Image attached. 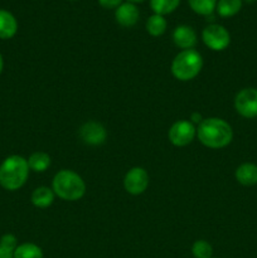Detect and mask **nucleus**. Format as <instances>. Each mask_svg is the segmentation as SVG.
Here are the masks:
<instances>
[{
    "mask_svg": "<svg viewBox=\"0 0 257 258\" xmlns=\"http://www.w3.org/2000/svg\"><path fill=\"white\" fill-rule=\"evenodd\" d=\"M197 136L207 148L222 149L231 144L233 139V130L223 118H204L197 128Z\"/></svg>",
    "mask_w": 257,
    "mask_h": 258,
    "instance_id": "obj_1",
    "label": "nucleus"
},
{
    "mask_svg": "<svg viewBox=\"0 0 257 258\" xmlns=\"http://www.w3.org/2000/svg\"><path fill=\"white\" fill-rule=\"evenodd\" d=\"M28 160L20 155H10L0 165V185L10 191L22 188L29 176Z\"/></svg>",
    "mask_w": 257,
    "mask_h": 258,
    "instance_id": "obj_2",
    "label": "nucleus"
},
{
    "mask_svg": "<svg viewBox=\"0 0 257 258\" xmlns=\"http://www.w3.org/2000/svg\"><path fill=\"white\" fill-rule=\"evenodd\" d=\"M52 189L55 196L63 201L75 202L86 193V183L81 175L68 169L58 171L52 181Z\"/></svg>",
    "mask_w": 257,
    "mask_h": 258,
    "instance_id": "obj_3",
    "label": "nucleus"
},
{
    "mask_svg": "<svg viewBox=\"0 0 257 258\" xmlns=\"http://www.w3.org/2000/svg\"><path fill=\"white\" fill-rule=\"evenodd\" d=\"M203 58L196 49L181 50L175 55L171 63V73L179 81H190L201 73Z\"/></svg>",
    "mask_w": 257,
    "mask_h": 258,
    "instance_id": "obj_4",
    "label": "nucleus"
},
{
    "mask_svg": "<svg viewBox=\"0 0 257 258\" xmlns=\"http://www.w3.org/2000/svg\"><path fill=\"white\" fill-rule=\"evenodd\" d=\"M202 39L209 49L214 52H221L229 45L231 35L223 25L209 24L202 32Z\"/></svg>",
    "mask_w": 257,
    "mask_h": 258,
    "instance_id": "obj_5",
    "label": "nucleus"
},
{
    "mask_svg": "<svg viewBox=\"0 0 257 258\" xmlns=\"http://www.w3.org/2000/svg\"><path fill=\"white\" fill-rule=\"evenodd\" d=\"M236 111L244 118L257 117V90L256 88H243L234 98Z\"/></svg>",
    "mask_w": 257,
    "mask_h": 258,
    "instance_id": "obj_6",
    "label": "nucleus"
},
{
    "mask_svg": "<svg viewBox=\"0 0 257 258\" xmlns=\"http://www.w3.org/2000/svg\"><path fill=\"white\" fill-rule=\"evenodd\" d=\"M169 140L173 145L179 146H186L194 140L197 135V128L194 127L193 122L186 120L176 121L173 123V126L169 130Z\"/></svg>",
    "mask_w": 257,
    "mask_h": 258,
    "instance_id": "obj_7",
    "label": "nucleus"
},
{
    "mask_svg": "<svg viewBox=\"0 0 257 258\" xmlns=\"http://www.w3.org/2000/svg\"><path fill=\"white\" fill-rule=\"evenodd\" d=\"M123 186L128 194L133 196H140L148 189L149 186V174L148 171L140 166L130 169L126 173L123 179Z\"/></svg>",
    "mask_w": 257,
    "mask_h": 258,
    "instance_id": "obj_8",
    "label": "nucleus"
},
{
    "mask_svg": "<svg viewBox=\"0 0 257 258\" xmlns=\"http://www.w3.org/2000/svg\"><path fill=\"white\" fill-rule=\"evenodd\" d=\"M80 138L87 145L97 146L105 143L107 133L103 125L96 121H88L83 123L80 128Z\"/></svg>",
    "mask_w": 257,
    "mask_h": 258,
    "instance_id": "obj_9",
    "label": "nucleus"
},
{
    "mask_svg": "<svg viewBox=\"0 0 257 258\" xmlns=\"http://www.w3.org/2000/svg\"><path fill=\"white\" fill-rule=\"evenodd\" d=\"M139 17H140V12L139 8L136 7L134 3L126 2L122 3L118 8L115 10V19L122 27H134L138 23Z\"/></svg>",
    "mask_w": 257,
    "mask_h": 258,
    "instance_id": "obj_10",
    "label": "nucleus"
},
{
    "mask_svg": "<svg viewBox=\"0 0 257 258\" xmlns=\"http://www.w3.org/2000/svg\"><path fill=\"white\" fill-rule=\"evenodd\" d=\"M173 40L176 47L183 50L193 49L197 44V33L189 25H179L173 32Z\"/></svg>",
    "mask_w": 257,
    "mask_h": 258,
    "instance_id": "obj_11",
    "label": "nucleus"
},
{
    "mask_svg": "<svg viewBox=\"0 0 257 258\" xmlns=\"http://www.w3.org/2000/svg\"><path fill=\"white\" fill-rule=\"evenodd\" d=\"M18 22L10 12L0 9V39H10L17 34Z\"/></svg>",
    "mask_w": 257,
    "mask_h": 258,
    "instance_id": "obj_12",
    "label": "nucleus"
},
{
    "mask_svg": "<svg viewBox=\"0 0 257 258\" xmlns=\"http://www.w3.org/2000/svg\"><path fill=\"white\" fill-rule=\"evenodd\" d=\"M236 179L239 184L246 186L257 184V165L252 163H243L237 168Z\"/></svg>",
    "mask_w": 257,
    "mask_h": 258,
    "instance_id": "obj_13",
    "label": "nucleus"
},
{
    "mask_svg": "<svg viewBox=\"0 0 257 258\" xmlns=\"http://www.w3.org/2000/svg\"><path fill=\"white\" fill-rule=\"evenodd\" d=\"M54 191L48 186H39L32 194V203L37 208H48L54 201Z\"/></svg>",
    "mask_w": 257,
    "mask_h": 258,
    "instance_id": "obj_14",
    "label": "nucleus"
},
{
    "mask_svg": "<svg viewBox=\"0 0 257 258\" xmlns=\"http://www.w3.org/2000/svg\"><path fill=\"white\" fill-rule=\"evenodd\" d=\"M28 165L30 170L35 173H43L50 166V156L43 151H37L33 153L28 159Z\"/></svg>",
    "mask_w": 257,
    "mask_h": 258,
    "instance_id": "obj_15",
    "label": "nucleus"
},
{
    "mask_svg": "<svg viewBox=\"0 0 257 258\" xmlns=\"http://www.w3.org/2000/svg\"><path fill=\"white\" fill-rule=\"evenodd\" d=\"M242 0H217L216 10L222 18H229L236 15L241 10Z\"/></svg>",
    "mask_w": 257,
    "mask_h": 258,
    "instance_id": "obj_16",
    "label": "nucleus"
},
{
    "mask_svg": "<svg viewBox=\"0 0 257 258\" xmlns=\"http://www.w3.org/2000/svg\"><path fill=\"white\" fill-rule=\"evenodd\" d=\"M168 23L163 15L153 14L148 20H146V30L153 37H160L165 33Z\"/></svg>",
    "mask_w": 257,
    "mask_h": 258,
    "instance_id": "obj_17",
    "label": "nucleus"
},
{
    "mask_svg": "<svg viewBox=\"0 0 257 258\" xmlns=\"http://www.w3.org/2000/svg\"><path fill=\"white\" fill-rule=\"evenodd\" d=\"M14 258H43V251L34 243H23L15 248Z\"/></svg>",
    "mask_w": 257,
    "mask_h": 258,
    "instance_id": "obj_18",
    "label": "nucleus"
},
{
    "mask_svg": "<svg viewBox=\"0 0 257 258\" xmlns=\"http://www.w3.org/2000/svg\"><path fill=\"white\" fill-rule=\"evenodd\" d=\"M180 4V0H150V7L155 14L166 15L173 13Z\"/></svg>",
    "mask_w": 257,
    "mask_h": 258,
    "instance_id": "obj_19",
    "label": "nucleus"
},
{
    "mask_svg": "<svg viewBox=\"0 0 257 258\" xmlns=\"http://www.w3.org/2000/svg\"><path fill=\"white\" fill-rule=\"evenodd\" d=\"M188 3L193 12L206 17L213 14L217 7V0H188Z\"/></svg>",
    "mask_w": 257,
    "mask_h": 258,
    "instance_id": "obj_20",
    "label": "nucleus"
},
{
    "mask_svg": "<svg viewBox=\"0 0 257 258\" xmlns=\"http://www.w3.org/2000/svg\"><path fill=\"white\" fill-rule=\"evenodd\" d=\"M191 253H193L194 258H212L213 248H212V246L207 241L199 239V241H196L193 243Z\"/></svg>",
    "mask_w": 257,
    "mask_h": 258,
    "instance_id": "obj_21",
    "label": "nucleus"
},
{
    "mask_svg": "<svg viewBox=\"0 0 257 258\" xmlns=\"http://www.w3.org/2000/svg\"><path fill=\"white\" fill-rule=\"evenodd\" d=\"M0 246H2L3 248L8 249V251H10L14 253L15 248L18 247V241H17V238H15L14 234L8 233V234H4V236L0 238Z\"/></svg>",
    "mask_w": 257,
    "mask_h": 258,
    "instance_id": "obj_22",
    "label": "nucleus"
},
{
    "mask_svg": "<svg viewBox=\"0 0 257 258\" xmlns=\"http://www.w3.org/2000/svg\"><path fill=\"white\" fill-rule=\"evenodd\" d=\"M98 4L105 9H116L122 4V0H98Z\"/></svg>",
    "mask_w": 257,
    "mask_h": 258,
    "instance_id": "obj_23",
    "label": "nucleus"
},
{
    "mask_svg": "<svg viewBox=\"0 0 257 258\" xmlns=\"http://www.w3.org/2000/svg\"><path fill=\"white\" fill-rule=\"evenodd\" d=\"M0 258H14V256H13V252L8 251L0 246Z\"/></svg>",
    "mask_w": 257,
    "mask_h": 258,
    "instance_id": "obj_24",
    "label": "nucleus"
},
{
    "mask_svg": "<svg viewBox=\"0 0 257 258\" xmlns=\"http://www.w3.org/2000/svg\"><path fill=\"white\" fill-rule=\"evenodd\" d=\"M191 120H193V122H199L201 123L202 121V116L199 115V113H193V116H191Z\"/></svg>",
    "mask_w": 257,
    "mask_h": 258,
    "instance_id": "obj_25",
    "label": "nucleus"
},
{
    "mask_svg": "<svg viewBox=\"0 0 257 258\" xmlns=\"http://www.w3.org/2000/svg\"><path fill=\"white\" fill-rule=\"evenodd\" d=\"M3 68H4V60H3V55L0 54V75L3 72Z\"/></svg>",
    "mask_w": 257,
    "mask_h": 258,
    "instance_id": "obj_26",
    "label": "nucleus"
},
{
    "mask_svg": "<svg viewBox=\"0 0 257 258\" xmlns=\"http://www.w3.org/2000/svg\"><path fill=\"white\" fill-rule=\"evenodd\" d=\"M127 2L134 3V4H135V3H141V2H144V0H127Z\"/></svg>",
    "mask_w": 257,
    "mask_h": 258,
    "instance_id": "obj_27",
    "label": "nucleus"
},
{
    "mask_svg": "<svg viewBox=\"0 0 257 258\" xmlns=\"http://www.w3.org/2000/svg\"><path fill=\"white\" fill-rule=\"evenodd\" d=\"M242 2H246V3H248V4H251V3H254L256 0H242Z\"/></svg>",
    "mask_w": 257,
    "mask_h": 258,
    "instance_id": "obj_28",
    "label": "nucleus"
},
{
    "mask_svg": "<svg viewBox=\"0 0 257 258\" xmlns=\"http://www.w3.org/2000/svg\"><path fill=\"white\" fill-rule=\"evenodd\" d=\"M71 2H73V0H71Z\"/></svg>",
    "mask_w": 257,
    "mask_h": 258,
    "instance_id": "obj_29",
    "label": "nucleus"
},
{
    "mask_svg": "<svg viewBox=\"0 0 257 258\" xmlns=\"http://www.w3.org/2000/svg\"><path fill=\"white\" fill-rule=\"evenodd\" d=\"M212 258H214V257H212Z\"/></svg>",
    "mask_w": 257,
    "mask_h": 258,
    "instance_id": "obj_30",
    "label": "nucleus"
}]
</instances>
